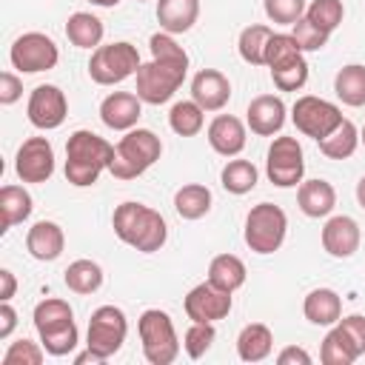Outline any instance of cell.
<instances>
[{
  "instance_id": "1",
  "label": "cell",
  "mask_w": 365,
  "mask_h": 365,
  "mask_svg": "<svg viewBox=\"0 0 365 365\" xmlns=\"http://www.w3.org/2000/svg\"><path fill=\"white\" fill-rule=\"evenodd\" d=\"M151 60L137 68V97L148 106H163L182 86L188 71V54L168 31H157L148 40Z\"/></svg>"
},
{
  "instance_id": "2",
  "label": "cell",
  "mask_w": 365,
  "mask_h": 365,
  "mask_svg": "<svg viewBox=\"0 0 365 365\" xmlns=\"http://www.w3.org/2000/svg\"><path fill=\"white\" fill-rule=\"evenodd\" d=\"M111 225H114V234L140 254H154L168 240V225L163 214L143 202H131V200L120 202L114 208Z\"/></svg>"
},
{
  "instance_id": "3",
  "label": "cell",
  "mask_w": 365,
  "mask_h": 365,
  "mask_svg": "<svg viewBox=\"0 0 365 365\" xmlns=\"http://www.w3.org/2000/svg\"><path fill=\"white\" fill-rule=\"evenodd\" d=\"M114 160V145L94 131H74L66 143V180L77 188L94 185Z\"/></svg>"
},
{
  "instance_id": "4",
  "label": "cell",
  "mask_w": 365,
  "mask_h": 365,
  "mask_svg": "<svg viewBox=\"0 0 365 365\" xmlns=\"http://www.w3.org/2000/svg\"><path fill=\"white\" fill-rule=\"evenodd\" d=\"M160 154H163V143L151 128H131L114 145V160L108 171L117 180H134L145 174L160 160Z\"/></svg>"
},
{
  "instance_id": "5",
  "label": "cell",
  "mask_w": 365,
  "mask_h": 365,
  "mask_svg": "<svg viewBox=\"0 0 365 365\" xmlns=\"http://www.w3.org/2000/svg\"><path fill=\"white\" fill-rule=\"evenodd\" d=\"M137 334L143 342V356L151 365H171L180 354V339L174 331V322L165 311L148 308L137 319Z\"/></svg>"
},
{
  "instance_id": "6",
  "label": "cell",
  "mask_w": 365,
  "mask_h": 365,
  "mask_svg": "<svg viewBox=\"0 0 365 365\" xmlns=\"http://www.w3.org/2000/svg\"><path fill=\"white\" fill-rule=\"evenodd\" d=\"M285 231H288L285 211L274 202H257L245 217L242 237L254 254H274L285 242Z\"/></svg>"
},
{
  "instance_id": "7",
  "label": "cell",
  "mask_w": 365,
  "mask_h": 365,
  "mask_svg": "<svg viewBox=\"0 0 365 365\" xmlns=\"http://www.w3.org/2000/svg\"><path fill=\"white\" fill-rule=\"evenodd\" d=\"M143 66L137 46L120 40V43H108V46H97L91 51L88 60V77L97 86H114L128 80L131 74H137V68Z\"/></svg>"
},
{
  "instance_id": "8",
  "label": "cell",
  "mask_w": 365,
  "mask_h": 365,
  "mask_svg": "<svg viewBox=\"0 0 365 365\" xmlns=\"http://www.w3.org/2000/svg\"><path fill=\"white\" fill-rule=\"evenodd\" d=\"M291 120H294V125H297L299 134H305V137H311V140L319 143V140L328 137L345 117H342L339 106H334V103H328V100H322V97H314V94H302V97H297V103L291 106Z\"/></svg>"
},
{
  "instance_id": "9",
  "label": "cell",
  "mask_w": 365,
  "mask_h": 365,
  "mask_svg": "<svg viewBox=\"0 0 365 365\" xmlns=\"http://www.w3.org/2000/svg\"><path fill=\"white\" fill-rule=\"evenodd\" d=\"M125 334H128V322H125V314L117 308V305H100L91 319H88V334H86V345L91 351H97L103 359L114 356L123 342H125Z\"/></svg>"
},
{
  "instance_id": "10",
  "label": "cell",
  "mask_w": 365,
  "mask_h": 365,
  "mask_svg": "<svg viewBox=\"0 0 365 365\" xmlns=\"http://www.w3.org/2000/svg\"><path fill=\"white\" fill-rule=\"evenodd\" d=\"M9 60H11V66L17 71L37 74V71H48V68L57 66L60 48H57V43L48 34H43V31H26V34H20L11 43Z\"/></svg>"
},
{
  "instance_id": "11",
  "label": "cell",
  "mask_w": 365,
  "mask_h": 365,
  "mask_svg": "<svg viewBox=\"0 0 365 365\" xmlns=\"http://www.w3.org/2000/svg\"><path fill=\"white\" fill-rule=\"evenodd\" d=\"M265 174L277 188H294L302 182L305 157H302V145L297 143V137H274V143L268 145Z\"/></svg>"
},
{
  "instance_id": "12",
  "label": "cell",
  "mask_w": 365,
  "mask_h": 365,
  "mask_svg": "<svg viewBox=\"0 0 365 365\" xmlns=\"http://www.w3.org/2000/svg\"><path fill=\"white\" fill-rule=\"evenodd\" d=\"M26 114H29V123L34 128L51 131V128H60L66 123V117H68V100H66L63 88H57L51 83H43V86H37L29 94Z\"/></svg>"
},
{
  "instance_id": "13",
  "label": "cell",
  "mask_w": 365,
  "mask_h": 365,
  "mask_svg": "<svg viewBox=\"0 0 365 365\" xmlns=\"http://www.w3.org/2000/svg\"><path fill=\"white\" fill-rule=\"evenodd\" d=\"M231 291H222L217 288L214 282H200L194 285L185 299H182V308H185V317L191 322H217V319H225L231 314Z\"/></svg>"
},
{
  "instance_id": "14",
  "label": "cell",
  "mask_w": 365,
  "mask_h": 365,
  "mask_svg": "<svg viewBox=\"0 0 365 365\" xmlns=\"http://www.w3.org/2000/svg\"><path fill=\"white\" fill-rule=\"evenodd\" d=\"M14 171L23 182H46L54 174V148L46 137H29L17 148Z\"/></svg>"
},
{
  "instance_id": "15",
  "label": "cell",
  "mask_w": 365,
  "mask_h": 365,
  "mask_svg": "<svg viewBox=\"0 0 365 365\" xmlns=\"http://www.w3.org/2000/svg\"><path fill=\"white\" fill-rule=\"evenodd\" d=\"M143 117V100L131 91H111L100 103V120L111 131H131Z\"/></svg>"
},
{
  "instance_id": "16",
  "label": "cell",
  "mask_w": 365,
  "mask_h": 365,
  "mask_svg": "<svg viewBox=\"0 0 365 365\" xmlns=\"http://www.w3.org/2000/svg\"><path fill=\"white\" fill-rule=\"evenodd\" d=\"M359 240H362L359 222L348 214H336L322 225V248L336 259L354 257L359 248Z\"/></svg>"
},
{
  "instance_id": "17",
  "label": "cell",
  "mask_w": 365,
  "mask_h": 365,
  "mask_svg": "<svg viewBox=\"0 0 365 365\" xmlns=\"http://www.w3.org/2000/svg\"><path fill=\"white\" fill-rule=\"evenodd\" d=\"M191 100L202 111H220L231 100V83L222 71L217 68H202L191 80Z\"/></svg>"
},
{
  "instance_id": "18",
  "label": "cell",
  "mask_w": 365,
  "mask_h": 365,
  "mask_svg": "<svg viewBox=\"0 0 365 365\" xmlns=\"http://www.w3.org/2000/svg\"><path fill=\"white\" fill-rule=\"evenodd\" d=\"M285 103L282 97L277 94H259L248 103V111H245V123L254 134L259 137H274L282 125H285Z\"/></svg>"
},
{
  "instance_id": "19",
  "label": "cell",
  "mask_w": 365,
  "mask_h": 365,
  "mask_svg": "<svg viewBox=\"0 0 365 365\" xmlns=\"http://www.w3.org/2000/svg\"><path fill=\"white\" fill-rule=\"evenodd\" d=\"M208 145L222 157H237L245 148V125L234 114H217L208 123Z\"/></svg>"
},
{
  "instance_id": "20",
  "label": "cell",
  "mask_w": 365,
  "mask_h": 365,
  "mask_svg": "<svg viewBox=\"0 0 365 365\" xmlns=\"http://www.w3.org/2000/svg\"><path fill=\"white\" fill-rule=\"evenodd\" d=\"M63 248H66V234H63V228H60L57 222H51V220L34 222V225L29 228V234H26V251H29L34 259H40V262L57 259V257L63 254Z\"/></svg>"
},
{
  "instance_id": "21",
  "label": "cell",
  "mask_w": 365,
  "mask_h": 365,
  "mask_svg": "<svg viewBox=\"0 0 365 365\" xmlns=\"http://www.w3.org/2000/svg\"><path fill=\"white\" fill-rule=\"evenodd\" d=\"M297 205L305 217H328L336 205V191L328 180H305L299 182V191H297Z\"/></svg>"
},
{
  "instance_id": "22",
  "label": "cell",
  "mask_w": 365,
  "mask_h": 365,
  "mask_svg": "<svg viewBox=\"0 0 365 365\" xmlns=\"http://www.w3.org/2000/svg\"><path fill=\"white\" fill-rule=\"evenodd\" d=\"M302 314L311 325H336L342 319V297L334 288H314L302 302Z\"/></svg>"
},
{
  "instance_id": "23",
  "label": "cell",
  "mask_w": 365,
  "mask_h": 365,
  "mask_svg": "<svg viewBox=\"0 0 365 365\" xmlns=\"http://www.w3.org/2000/svg\"><path fill=\"white\" fill-rule=\"evenodd\" d=\"M200 17V0H157V23L168 34H185Z\"/></svg>"
},
{
  "instance_id": "24",
  "label": "cell",
  "mask_w": 365,
  "mask_h": 365,
  "mask_svg": "<svg viewBox=\"0 0 365 365\" xmlns=\"http://www.w3.org/2000/svg\"><path fill=\"white\" fill-rule=\"evenodd\" d=\"M271 348H274V334L262 322L245 325L237 336V354L242 362H262L271 356Z\"/></svg>"
},
{
  "instance_id": "25",
  "label": "cell",
  "mask_w": 365,
  "mask_h": 365,
  "mask_svg": "<svg viewBox=\"0 0 365 365\" xmlns=\"http://www.w3.org/2000/svg\"><path fill=\"white\" fill-rule=\"evenodd\" d=\"M31 194L23 188V185H3L0 188V214H3V222H0V231L6 234L9 228H14L17 222L29 220L31 217Z\"/></svg>"
},
{
  "instance_id": "26",
  "label": "cell",
  "mask_w": 365,
  "mask_h": 365,
  "mask_svg": "<svg viewBox=\"0 0 365 365\" xmlns=\"http://www.w3.org/2000/svg\"><path fill=\"white\" fill-rule=\"evenodd\" d=\"M103 31H106L103 20L94 17L91 11H74L66 20V37L77 48H97L100 40H103Z\"/></svg>"
},
{
  "instance_id": "27",
  "label": "cell",
  "mask_w": 365,
  "mask_h": 365,
  "mask_svg": "<svg viewBox=\"0 0 365 365\" xmlns=\"http://www.w3.org/2000/svg\"><path fill=\"white\" fill-rule=\"evenodd\" d=\"M245 274H248L245 271V262L237 254H220L208 265V282H214L217 288L231 291V294L245 285Z\"/></svg>"
},
{
  "instance_id": "28",
  "label": "cell",
  "mask_w": 365,
  "mask_h": 365,
  "mask_svg": "<svg viewBox=\"0 0 365 365\" xmlns=\"http://www.w3.org/2000/svg\"><path fill=\"white\" fill-rule=\"evenodd\" d=\"M334 91L345 106L362 108L365 106V66H359V63L342 66L334 77Z\"/></svg>"
},
{
  "instance_id": "29",
  "label": "cell",
  "mask_w": 365,
  "mask_h": 365,
  "mask_svg": "<svg viewBox=\"0 0 365 365\" xmlns=\"http://www.w3.org/2000/svg\"><path fill=\"white\" fill-rule=\"evenodd\" d=\"M174 211L182 220H200L211 211V191L200 182H185L174 194Z\"/></svg>"
},
{
  "instance_id": "30",
  "label": "cell",
  "mask_w": 365,
  "mask_h": 365,
  "mask_svg": "<svg viewBox=\"0 0 365 365\" xmlns=\"http://www.w3.org/2000/svg\"><path fill=\"white\" fill-rule=\"evenodd\" d=\"M359 145V128L351 120H342L328 137L319 140V151L328 160H348Z\"/></svg>"
},
{
  "instance_id": "31",
  "label": "cell",
  "mask_w": 365,
  "mask_h": 365,
  "mask_svg": "<svg viewBox=\"0 0 365 365\" xmlns=\"http://www.w3.org/2000/svg\"><path fill=\"white\" fill-rule=\"evenodd\" d=\"M257 180H259V171H257V165H254L251 160H228V163L222 165V171H220L222 188H225L228 194H237V197L254 191Z\"/></svg>"
},
{
  "instance_id": "32",
  "label": "cell",
  "mask_w": 365,
  "mask_h": 365,
  "mask_svg": "<svg viewBox=\"0 0 365 365\" xmlns=\"http://www.w3.org/2000/svg\"><path fill=\"white\" fill-rule=\"evenodd\" d=\"M63 279L74 294H94L103 285V268L94 259H74L63 271Z\"/></svg>"
},
{
  "instance_id": "33",
  "label": "cell",
  "mask_w": 365,
  "mask_h": 365,
  "mask_svg": "<svg viewBox=\"0 0 365 365\" xmlns=\"http://www.w3.org/2000/svg\"><path fill=\"white\" fill-rule=\"evenodd\" d=\"M68 322H74V311H71V305L66 299L51 297V299H43V302L34 305V328H37V334L57 331V328H63Z\"/></svg>"
},
{
  "instance_id": "34",
  "label": "cell",
  "mask_w": 365,
  "mask_h": 365,
  "mask_svg": "<svg viewBox=\"0 0 365 365\" xmlns=\"http://www.w3.org/2000/svg\"><path fill=\"white\" fill-rule=\"evenodd\" d=\"M271 34H274V29H268V26H259V23L245 26L240 31V43H237L240 57L248 66H265V48H268Z\"/></svg>"
},
{
  "instance_id": "35",
  "label": "cell",
  "mask_w": 365,
  "mask_h": 365,
  "mask_svg": "<svg viewBox=\"0 0 365 365\" xmlns=\"http://www.w3.org/2000/svg\"><path fill=\"white\" fill-rule=\"evenodd\" d=\"M168 125H171V131L180 134V137H194V134H200L202 125H205V111H202L194 100H180V103H174L171 111H168Z\"/></svg>"
},
{
  "instance_id": "36",
  "label": "cell",
  "mask_w": 365,
  "mask_h": 365,
  "mask_svg": "<svg viewBox=\"0 0 365 365\" xmlns=\"http://www.w3.org/2000/svg\"><path fill=\"white\" fill-rule=\"evenodd\" d=\"M271 80L279 91H299L308 83V63H305L302 51L277 63V66H271Z\"/></svg>"
},
{
  "instance_id": "37",
  "label": "cell",
  "mask_w": 365,
  "mask_h": 365,
  "mask_svg": "<svg viewBox=\"0 0 365 365\" xmlns=\"http://www.w3.org/2000/svg\"><path fill=\"white\" fill-rule=\"evenodd\" d=\"M319 359H322L325 365H351V362L359 359V356H356L351 339L345 336V331H342L339 325H334V328L325 334V339H322Z\"/></svg>"
},
{
  "instance_id": "38",
  "label": "cell",
  "mask_w": 365,
  "mask_h": 365,
  "mask_svg": "<svg viewBox=\"0 0 365 365\" xmlns=\"http://www.w3.org/2000/svg\"><path fill=\"white\" fill-rule=\"evenodd\" d=\"M305 17L331 34L345 17V6H342V0H311V6L305 9Z\"/></svg>"
},
{
  "instance_id": "39",
  "label": "cell",
  "mask_w": 365,
  "mask_h": 365,
  "mask_svg": "<svg viewBox=\"0 0 365 365\" xmlns=\"http://www.w3.org/2000/svg\"><path fill=\"white\" fill-rule=\"evenodd\" d=\"M77 325L74 322H68V325H63V328H57V331H48V334H40V345L46 348V354H51V356H66V354H71L74 348H77Z\"/></svg>"
},
{
  "instance_id": "40",
  "label": "cell",
  "mask_w": 365,
  "mask_h": 365,
  "mask_svg": "<svg viewBox=\"0 0 365 365\" xmlns=\"http://www.w3.org/2000/svg\"><path fill=\"white\" fill-rule=\"evenodd\" d=\"M214 336H217L214 322H191V328H188L185 336H182V348H185V354H188L191 359H200V356H205V351L211 348Z\"/></svg>"
},
{
  "instance_id": "41",
  "label": "cell",
  "mask_w": 365,
  "mask_h": 365,
  "mask_svg": "<svg viewBox=\"0 0 365 365\" xmlns=\"http://www.w3.org/2000/svg\"><path fill=\"white\" fill-rule=\"evenodd\" d=\"M291 37L297 40V46H299V51H319V48H325V43H328V31H322L319 26H314L308 17H299L294 26H291Z\"/></svg>"
},
{
  "instance_id": "42",
  "label": "cell",
  "mask_w": 365,
  "mask_h": 365,
  "mask_svg": "<svg viewBox=\"0 0 365 365\" xmlns=\"http://www.w3.org/2000/svg\"><path fill=\"white\" fill-rule=\"evenodd\" d=\"M265 14L271 23H282V26H294L299 17H305V0H262Z\"/></svg>"
},
{
  "instance_id": "43",
  "label": "cell",
  "mask_w": 365,
  "mask_h": 365,
  "mask_svg": "<svg viewBox=\"0 0 365 365\" xmlns=\"http://www.w3.org/2000/svg\"><path fill=\"white\" fill-rule=\"evenodd\" d=\"M43 345L31 342V339H17L6 348L3 354V365H40L43 362Z\"/></svg>"
},
{
  "instance_id": "44",
  "label": "cell",
  "mask_w": 365,
  "mask_h": 365,
  "mask_svg": "<svg viewBox=\"0 0 365 365\" xmlns=\"http://www.w3.org/2000/svg\"><path fill=\"white\" fill-rule=\"evenodd\" d=\"M294 54H299V46L291 34H271L268 48H265V66L271 68V66H277V63H282Z\"/></svg>"
},
{
  "instance_id": "45",
  "label": "cell",
  "mask_w": 365,
  "mask_h": 365,
  "mask_svg": "<svg viewBox=\"0 0 365 365\" xmlns=\"http://www.w3.org/2000/svg\"><path fill=\"white\" fill-rule=\"evenodd\" d=\"M336 325H339V328L345 331V336L351 339L356 356H362V354H365V317H362V314H351V317H342Z\"/></svg>"
},
{
  "instance_id": "46",
  "label": "cell",
  "mask_w": 365,
  "mask_h": 365,
  "mask_svg": "<svg viewBox=\"0 0 365 365\" xmlns=\"http://www.w3.org/2000/svg\"><path fill=\"white\" fill-rule=\"evenodd\" d=\"M20 97H23V83H20V77L11 74V71H3V74H0V103H3V106H11V103H17Z\"/></svg>"
},
{
  "instance_id": "47",
  "label": "cell",
  "mask_w": 365,
  "mask_h": 365,
  "mask_svg": "<svg viewBox=\"0 0 365 365\" xmlns=\"http://www.w3.org/2000/svg\"><path fill=\"white\" fill-rule=\"evenodd\" d=\"M277 362L279 365H311V354L305 348H297V345H288L277 354Z\"/></svg>"
},
{
  "instance_id": "48",
  "label": "cell",
  "mask_w": 365,
  "mask_h": 365,
  "mask_svg": "<svg viewBox=\"0 0 365 365\" xmlns=\"http://www.w3.org/2000/svg\"><path fill=\"white\" fill-rule=\"evenodd\" d=\"M14 325H17V311L9 302H3L0 305V339H9L11 331H14Z\"/></svg>"
},
{
  "instance_id": "49",
  "label": "cell",
  "mask_w": 365,
  "mask_h": 365,
  "mask_svg": "<svg viewBox=\"0 0 365 365\" xmlns=\"http://www.w3.org/2000/svg\"><path fill=\"white\" fill-rule=\"evenodd\" d=\"M14 291H17V279H14V274L9 268H3L0 271V299L9 302L14 297Z\"/></svg>"
},
{
  "instance_id": "50",
  "label": "cell",
  "mask_w": 365,
  "mask_h": 365,
  "mask_svg": "<svg viewBox=\"0 0 365 365\" xmlns=\"http://www.w3.org/2000/svg\"><path fill=\"white\" fill-rule=\"evenodd\" d=\"M74 362H77V365H86V362H91V365H100V362H106V359H103L97 351H91V348H88V351L77 354V356H74Z\"/></svg>"
},
{
  "instance_id": "51",
  "label": "cell",
  "mask_w": 365,
  "mask_h": 365,
  "mask_svg": "<svg viewBox=\"0 0 365 365\" xmlns=\"http://www.w3.org/2000/svg\"><path fill=\"white\" fill-rule=\"evenodd\" d=\"M356 202H359V208H365V177H359V182H356Z\"/></svg>"
},
{
  "instance_id": "52",
  "label": "cell",
  "mask_w": 365,
  "mask_h": 365,
  "mask_svg": "<svg viewBox=\"0 0 365 365\" xmlns=\"http://www.w3.org/2000/svg\"><path fill=\"white\" fill-rule=\"evenodd\" d=\"M91 6H103V9H111V6H117L120 0H88Z\"/></svg>"
},
{
  "instance_id": "53",
  "label": "cell",
  "mask_w": 365,
  "mask_h": 365,
  "mask_svg": "<svg viewBox=\"0 0 365 365\" xmlns=\"http://www.w3.org/2000/svg\"><path fill=\"white\" fill-rule=\"evenodd\" d=\"M359 143L365 145V125H362V131H359Z\"/></svg>"
},
{
  "instance_id": "54",
  "label": "cell",
  "mask_w": 365,
  "mask_h": 365,
  "mask_svg": "<svg viewBox=\"0 0 365 365\" xmlns=\"http://www.w3.org/2000/svg\"><path fill=\"white\" fill-rule=\"evenodd\" d=\"M137 3H145V0H137Z\"/></svg>"
}]
</instances>
